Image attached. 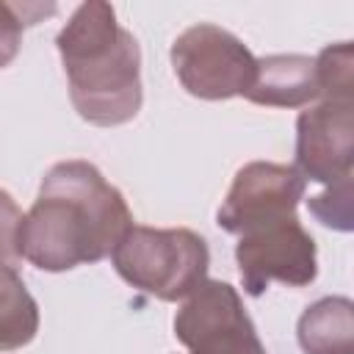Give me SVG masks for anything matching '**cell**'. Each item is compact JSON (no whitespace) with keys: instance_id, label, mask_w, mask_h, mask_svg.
Instances as JSON below:
<instances>
[{"instance_id":"cell-1","label":"cell","mask_w":354,"mask_h":354,"mask_svg":"<svg viewBox=\"0 0 354 354\" xmlns=\"http://www.w3.org/2000/svg\"><path fill=\"white\" fill-rule=\"evenodd\" d=\"M133 227V213L116 185L88 160L55 163L19 227V257L58 274L100 263Z\"/></svg>"},{"instance_id":"cell-2","label":"cell","mask_w":354,"mask_h":354,"mask_svg":"<svg viewBox=\"0 0 354 354\" xmlns=\"http://www.w3.org/2000/svg\"><path fill=\"white\" fill-rule=\"evenodd\" d=\"M55 47L80 119L116 127L138 116L144 102L141 50L136 36L116 22L113 6L102 0L77 6L58 30Z\"/></svg>"},{"instance_id":"cell-3","label":"cell","mask_w":354,"mask_h":354,"mask_svg":"<svg viewBox=\"0 0 354 354\" xmlns=\"http://www.w3.org/2000/svg\"><path fill=\"white\" fill-rule=\"evenodd\" d=\"M111 263L136 290L160 301H183L207 279L210 252L194 230L133 224L111 252Z\"/></svg>"},{"instance_id":"cell-4","label":"cell","mask_w":354,"mask_h":354,"mask_svg":"<svg viewBox=\"0 0 354 354\" xmlns=\"http://www.w3.org/2000/svg\"><path fill=\"white\" fill-rule=\"evenodd\" d=\"M171 66L191 97L232 100L246 97L252 88L257 58L235 33L213 22H199L174 39Z\"/></svg>"},{"instance_id":"cell-5","label":"cell","mask_w":354,"mask_h":354,"mask_svg":"<svg viewBox=\"0 0 354 354\" xmlns=\"http://www.w3.org/2000/svg\"><path fill=\"white\" fill-rule=\"evenodd\" d=\"M174 337L188 354H266L238 290L221 279H205L183 299Z\"/></svg>"},{"instance_id":"cell-6","label":"cell","mask_w":354,"mask_h":354,"mask_svg":"<svg viewBox=\"0 0 354 354\" xmlns=\"http://www.w3.org/2000/svg\"><path fill=\"white\" fill-rule=\"evenodd\" d=\"M235 263L249 296H260L271 282L304 288L318 274V249L296 216L252 230L235 243Z\"/></svg>"},{"instance_id":"cell-7","label":"cell","mask_w":354,"mask_h":354,"mask_svg":"<svg viewBox=\"0 0 354 354\" xmlns=\"http://www.w3.org/2000/svg\"><path fill=\"white\" fill-rule=\"evenodd\" d=\"M304 188L307 180L293 166L252 160L235 171L216 221L224 232L232 235H246L252 230L277 224L296 216V207L304 199Z\"/></svg>"},{"instance_id":"cell-8","label":"cell","mask_w":354,"mask_h":354,"mask_svg":"<svg viewBox=\"0 0 354 354\" xmlns=\"http://www.w3.org/2000/svg\"><path fill=\"white\" fill-rule=\"evenodd\" d=\"M354 102L321 100L296 119L293 169L313 183L335 185L351 180L354 169Z\"/></svg>"},{"instance_id":"cell-9","label":"cell","mask_w":354,"mask_h":354,"mask_svg":"<svg viewBox=\"0 0 354 354\" xmlns=\"http://www.w3.org/2000/svg\"><path fill=\"white\" fill-rule=\"evenodd\" d=\"M318 97L315 58L299 53L257 58L254 83L246 91L249 102L268 108H304Z\"/></svg>"},{"instance_id":"cell-10","label":"cell","mask_w":354,"mask_h":354,"mask_svg":"<svg viewBox=\"0 0 354 354\" xmlns=\"http://www.w3.org/2000/svg\"><path fill=\"white\" fill-rule=\"evenodd\" d=\"M296 337L304 354H354V304L346 296H326L310 304Z\"/></svg>"},{"instance_id":"cell-11","label":"cell","mask_w":354,"mask_h":354,"mask_svg":"<svg viewBox=\"0 0 354 354\" xmlns=\"http://www.w3.org/2000/svg\"><path fill=\"white\" fill-rule=\"evenodd\" d=\"M39 332V304L25 288L17 266L0 263V351L28 346Z\"/></svg>"},{"instance_id":"cell-12","label":"cell","mask_w":354,"mask_h":354,"mask_svg":"<svg viewBox=\"0 0 354 354\" xmlns=\"http://www.w3.org/2000/svg\"><path fill=\"white\" fill-rule=\"evenodd\" d=\"M318 100H351L354 91V47L351 41H337L315 55Z\"/></svg>"},{"instance_id":"cell-13","label":"cell","mask_w":354,"mask_h":354,"mask_svg":"<svg viewBox=\"0 0 354 354\" xmlns=\"http://www.w3.org/2000/svg\"><path fill=\"white\" fill-rule=\"evenodd\" d=\"M55 14V6H36V3H3L0 0V69H6L19 47L25 25H36L39 17Z\"/></svg>"},{"instance_id":"cell-14","label":"cell","mask_w":354,"mask_h":354,"mask_svg":"<svg viewBox=\"0 0 354 354\" xmlns=\"http://www.w3.org/2000/svg\"><path fill=\"white\" fill-rule=\"evenodd\" d=\"M307 207L324 227L348 232L351 230V180H340L329 185L324 194L310 196Z\"/></svg>"},{"instance_id":"cell-15","label":"cell","mask_w":354,"mask_h":354,"mask_svg":"<svg viewBox=\"0 0 354 354\" xmlns=\"http://www.w3.org/2000/svg\"><path fill=\"white\" fill-rule=\"evenodd\" d=\"M25 213L14 202L8 191L0 188V263L17 266L19 257V227H22Z\"/></svg>"}]
</instances>
